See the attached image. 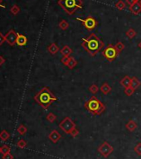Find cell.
<instances>
[{
  "mask_svg": "<svg viewBox=\"0 0 141 159\" xmlns=\"http://www.w3.org/2000/svg\"><path fill=\"white\" fill-rule=\"evenodd\" d=\"M81 45L84 49L92 57L95 56L105 47L103 41L94 33L91 34L88 38L82 39Z\"/></svg>",
  "mask_w": 141,
  "mask_h": 159,
  "instance_id": "6da1fadb",
  "label": "cell"
},
{
  "mask_svg": "<svg viewBox=\"0 0 141 159\" xmlns=\"http://www.w3.org/2000/svg\"><path fill=\"white\" fill-rule=\"evenodd\" d=\"M34 100L43 109H47L48 107L52 102H56L57 98L47 87H44L38 93H36L34 96Z\"/></svg>",
  "mask_w": 141,
  "mask_h": 159,
  "instance_id": "7a4b0ae2",
  "label": "cell"
},
{
  "mask_svg": "<svg viewBox=\"0 0 141 159\" xmlns=\"http://www.w3.org/2000/svg\"><path fill=\"white\" fill-rule=\"evenodd\" d=\"M85 108L94 115H101L105 110V106L103 102L95 96H92L85 102Z\"/></svg>",
  "mask_w": 141,
  "mask_h": 159,
  "instance_id": "3957f363",
  "label": "cell"
},
{
  "mask_svg": "<svg viewBox=\"0 0 141 159\" xmlns=\"http://www.w3.org/2000/svg\"><path fill=\"white\" fill-rule=\"evenodd\" d=\"M58 5L61 6L70 15L73 14L76 9H82V0H59Z\"/></svg>",
  "mask_w": 141,
  "mask_h": 159,
  "instance_id": "277c9868",
  "label": "cell"
},
{
  "mask_svg": "<svg viewBox=\"0 0 141 159\" xmlns=\"http://www.w3.org/2000/svg\"><path fill=\"white\" fill-rule=\"evenodd\" d=\"M102 55L107 61L113 62L114 60L116 59V58L118 57L119 53H118L117 50L115 49V45L108 44L107 47H105V49L102 51Z\"/></svg>",
  "mask_w": 141,
  "mask_h": 159,
  "instance_id": "5b68a950",
  "label": "cell"
},
{
  "mask_svg": "<svg viewBox=\"0 0 141 159\" xmlns=\"http://www.w3.org/2000/svg\"><path fill=\"white\" fill-rule=\"evenodd\" d=\"M59 128L66 134H71V132L75 128V123L69 117H66L59 123Z\"/></svg>",
  "mask_w": 141,
  "mask_h": 159,
  "instance_id": "8992f818",
  "label": "cell"
},
{
  "mask_svg": "<svg viewBox=\"0 0 141 159\" xmlns=\"http://www.w3.org/2000/svg\"><path fill=\"white\" fill-rule=\"evenodd\" d=\"M75 19L79 21V22H81V23H82L85 29H87L88 31L94 30L96 28V26H97V21H96V19L95 18L91 17V16H89V17H87L85 19H80V18H76Z\"/></svg>",
  "mask_w": 141,
  "mask_h": 159,
  "instance_id": "52a82bcc",
  "label": "cell"
},
{
  "mask_svg": "<svg viewBox=\"0 0 141 159\" xmlns=\"http://www.w3.org/2000/svg\"><path fill=\"white\" fill-rule=\"evenodd\" d=\"M98 152L104 157V158H108L114 151L113 147L107 142H104L98 148Z\"/></svg>",
  "mask_w": 141,
  "mask_h": 159,
  "instance_id": "ba28073f",
  "label": "cell"
},
{
  "mask_svg": "<svg viewBox=\"0 0 141 159\" xmlns=\"http://www.w3.org/2000/svg\"><path fill=\"white\" fill-rule=\"evenodd\" d=\"M18 33H16L13 29L9 30L7 34L5 35V39L6 42L11 45V46H14L16 44V42H17V38H18Z\"/></svg>",
  "mask_w": 141,
  "mask_h": 159,
  "instance_id": "9c48e42d",
  "label": "cell"
},
{
  "mask_svg": "<svg viewBox=\"0 0 141 159\" xmlns=\"http://www.w3.org/2000/svg\"><path fill=\"white\" fill-rule=\"evenodd\" d=\"M48 138L51 140L53 143H56L59 140L62 138V135L61 133H59V132L57 130H52L50 134L48 135Z\"/></svg>",
  "mask_w": 141,
  "mask_h": 159,
  "instance_id": "30bf717a",
  "label": "cell"
},
{
  "mask_svg": "<svg viewBox=\"0 0 141 159\" xmlns=\"http://www.w3.org/2000/svg\"><path fill=\"white\" fill-rule=\"evenodd\" d=\"M28 43V39L25 35L23 34H18V38H17V42H16V44H18L20 47H23V46H25Z\"/></svg>",
  "mask_w": 141,
  "mask_h": 159,
  "instance_id": "8fae6325",
  "label": "cell"
},
{
  "mask_svg": "<svg viewBox=\"0 0 141 159\" xmlns=\"http://www.w3.org/2000/svg\"><path fill=\"white\" fill-rule=\"evenodd\" d=\"M130 11L134 15H138L141 13V4L140 3H136L133 4L132 6H130Z\"/></svg>",
  "mask_w": 141,
  "mask_h": 159,
  "instance_id": "7c38bea8",
  "label": "cell"
},
{
  "mask_svg": "<svg viewBox=\"0 0 141 159\" xmlns=\"http://www.w3.org/2000/svg\"><path fill=\"white\" fill-rule=\"evenodd\" d=\"M59 50H60L59 49V47L56 45V43H51V44L47 47V51H48L51 54H52V55L57 53L59 52Z\"/></svg>",
  "mask_w": 141,
  "mask_h": 159,
  "instance_id": "4fadbf2b",
  "label": "cell"
},
{
  "mask_svg": "<svg viewBox=\"0 0 141 159\" xmlns=\"http://www.w3.org/2000/svg\"><path fill=\"white\" fill-rule=\"evenodd\" d=\"M137 123L134 122V121H133V120H130L127 123H126V125H125V128H126V129L129 130L130 132H134V130L137 128Z\"/></svg>",
  "mask_w": 141,
  "mask_h": 159,
  "instance_id": "5bb4252c",
  "label": "cell"
},
{
  "mask_svg": "<svg viewBox=\"0 0 141 159\" xmlns=\"http://www.w3.org/2000/svg\"><path fill=\"white\" fill-rule=\"evenodd\" d=\"M120 85H122L123 87L125 88L127 87L130 86V82H131V78H130L129 76H124L122 79L120 80Z\"/></svg>",
  "mask_w": 141,
  "mask_h": 159,
  "instance_id": "9a60e30c",
  "label": "cell"
},
{
  "mask_svg": "<svg viewBox=\"0 0 141 159\" xmlns=\"http://www.w3.org/2000/svg\"><path fill=\"white\" fill-rule=\"evenodd\" d=\"M141 82L140 80L138 79L136 77H133L131 78V82H130V86H131L134 89H137L140 87Z\"/></svg>",
  "mask_w": 141,
  "mask_h": 159,
  "instance_id": "2e32d148",
  "label": "cell"
},
{
  "mask_svg": "<svg viewBox=\"0 0 141 159\" xmlns=\"http://www.w3.org/2000/svg\"><path fill=\"white\" fill-rule=\"evenodd\" d=\"M72 53V50L69 47V46H64L62 49H61V53L62 56H66V57H70L71 53Z\"/></svg>",
  "mask_w": 141,
  "mask_h": 159,
  "instance_id": "e0dca14e",
  "label": "cell"
},
{
  "mask_svg": "<svg viewBox=\"0 0 141 159\" xmlns=\"http://www.w3.org/2000/svg\"><path fill=\"white\" fill-rule=\"evenodd\" d=\"M101 91L104 94H108L111 92V87L107 82H104L101 87Z\"/></svg>",
  "mask_w": 141,
  "mask_h": 159,
  "instance_id": "ac0fdd59",
  "label": "cell"
},
{
  "mask_svg": "<svg viewBox=\"0 0 141 159\" xmlns=\"http://www.w3.org/2000/svg\"><path fill=\"white\" fill-rule=\"evenodd\" d=\"M76 65H77V61H76L74 58L70 57V59H69L68 63H67V65H66L67 68H68L69 69H73Z\"/></svg>",
  "mask_w": 141,
  "mask_h": 159,
  "instance_id": "d6986e66",
  "label": "cell"
},
{
  "mask_svg": "<svg viewBox=\"0 0 141 159\" xmlns=\"http://www.w3.org/2000/svg\"><path fill=\"white\" fill-rule=\"evenodd\" d=\"M10 134L9 133V132L7 130H3L1 132H0V138L2 141H7V140L9 138Z\"/></svg>",
  "mask_w": 141,
  "mask_h": 159,
  "instance_id": "ffe728a7",
  "label": "cell"
},
{
  "mask_svg": "<svg viewBox=\"0 0 141 159\" xmlns=\"http://www.w3.org/2000/svg\"><path fill=\"white\" fill-rule=\"evenodd\" d=\"M27 132H28V128H27L26 126H24L23 124H20L19 125V128H18V132L20 135L23 136V135H25L27 133Z\"/></svg>",
  "mask_w": 141,
  "mask_h": 159,
  "instance_id": "44dd1931",
  "label": "cell"
},
{
  "mask_svg": "<svg viewBox=\"0 0 141 159\" xmlns=\"http://www.w3.org/2000/svg\"><path fill=\"white\" fill-rule=\"evenodd\" d=\"M125 34H126V36L130 39H134L135 36H136V31L134 29H128L126 31V33H125Z\"/></svg>",
  "mask_w": 141,
  "mask_h": 159,
  "instance_id": "7402d4cb",
  "label": "cell"
},
{
  "mask_svg": "<svg viewBox=\"0 0 141 159\" xmlns=\"http://www.w3.org/2000/svg\"><path fill=\"white\" fill-rule=\"evenodd\" d=\"M115 49L117 50L118 53H120L124 49V44L122 42H117V43L115 45Z\"/></svg>",
  "mask_w": 141,
  "mask_h": 159,
  "instance_id": "603a6c76",
  "label": "cell"
},
{
  "mask_svg": "<svg viewBox=\"0 0 141 159\" xmlns=\"http://www.w3.org/2000/svg\"><path fill=\"white\" fill-rule=\"evenodd\" d=\"M115 8L119 10H124L125 9V7H126V5H125V3L123 2L122 0H119L116 3H115Z\"/></svg>",
  "mask_w": 141,
  "mask_h": 159,
  "instance_id": "cb8c5ba5",
  "label": "cell"
},
{
  "mask_svg": "<svg viewBox=\"0 0 141 159\" xmlns=\"http://www.w3.org/2000/svg\"><path fill=\"white\" fill-rule=\"evenodd\" d=\"M59 28L62 30H66L69 28V23L66 22V20H62L59 23Z\"/></svg>",
  "mask_w": 141,
  "mask_h": 159,
  "instance_id": "d4e9b609",
  "label": "cell"
},
{
  "mask_svg": "<svg viewBox=\"0 0 141 159\" xmlns=\"http://www.w3.org/2000/svg\"><path fill=\"white\" fill-rule=\"evenodd\" d=\"M134 90L135 89H134V88H133L131 86L127 87V88H124V93H125V95H126V96L130 97V96H132V95L134 94Z\"/></svg>",
  "mask_w": 141,
  "mask_h": 159,
  "instance_id": "484cf974",
  "label": "cell"
},
{
  "mask_svg": "<svg viewBox=\"0 0 141 159\" xmlns=\"http://www.w3.org/2000/svg\"><path fill=\"white\" fill-rule=\"evenodd\" d=\"M46 118L48 122H54L56 120V116L54 114V113H52V112H50V113H48L47 115V117H46Z\"/></svg>",
  "mask_w": 141,
  "mask_h": 159,
  "instance_id": "4316f807",
  "label": "cell"
},
{
  "mask_svg": "<svg viewBox=\"0 0 141 159\" xmlns=\"http://www.w3.org/2000/svg\"><path fill=\"white\" fill-rule=\"evenodd\" d=\"M10 12H11L13 15H17V14H19V12H20V8H19L17 4H14V5L11 8Z\"/></svg>",
  "mask_w": 141,
  "mask_h": 159,
  "instance_id": "83f0119b",
  "label": "cell"
},
{
  "mask_svg": "<svg viewBox=\"0 0 141 159\" xmlns=\"http://www.w3.org/2000/svg\"><path fill=\"white\" fill-rule=\"evenodd\" d=\"M10 151H11V148H10L9 146H8V145H3V147H1V153L3 155L9 153V152H10Z\"/></svg>",
  "mask_w": 141,
  "mask_h": 159,
  "instance_id": "f1b7e54d",
  "label": "cell"
},
{
  "mask_svg": "<svg viewBox=\"0 0 141 159\" xmlns=\"http://www.w3.org/2000/svg\"><path fill=\"white\" fill-rule=\"evenodd\" d=\"M89 91H90L92 94H94L95 95V94L97 93V92L99 91V88H98V86H97L96 84H92V85L90 86Z\"/></svg>",
  "mask_w": 141,
  "mask_h": 159,
  "instance_id": "f546056e",
  "label": "cell"
},
{
  "mask_svg": "<svg viewBox=\"0 0 141 159\" xmlns=\"http://www.w3.org/2000/svg\"><path fill=\"white\" fill-rule=\"evenodd\" d=\"M17 146L19 147V148H24L27 146V142L24 139H20L17 142Z\"/></svg>",
  "mask_w": 141,
  "mask_h": 159,
  "instance_id": "4dcf8cb0",
  "label": "cell"
},
{
  "mask_svg": "<svg viewBox=\"0 0 141 159\" xmlns=\"http://www.w3.org/2000/svg\"><path fill=\"white\" fill-rule=\"evenodd\" d=\"M134 150V152H135V153H136L137 155L141 156V142L137 143V144L135 145Z\"/></svg>",
  "mask_w": 141,
  "mask_h": 159,
  "instance_id": "1f68e13d",
  "label": "cell"
},
{
  "mask_svg": "<svg viewBox=\"0 0 141 159\" xmlns=\"http://www.w3.org/2000/svg\"><path fill=\"white\" fill-rule=\"evenodd\" d=\"M70 59V57H66V56H63L62 58V59H61V62L64 64V65H67V63H68V61Z\"/></svg>",
  "mask_w": 141,
  "mask_h": 159,
  "instance_id": "d6a6232c",
  "label": "cell"
},
{
  "mask_svg": "<svg viewBox=\"0 0 141 159\" xmlns=\"http://www.w3.org/2000/svg\"><path fill=\"white\" fill-rule=\"evenodd\" d=\"M71 137H72V138H76V137L79 135V130L75 128V129L73 130V131L71 132Z\"/></svg>",
  "mask_w": 141,
  "mask_h": 159,
  "instance_id": "836d02e7",
  "label": "cell"
},
{
  "mask_svg": "<svg viewBox=\"0 0 141 159\" xmlns=\"http://www.w3.org/2000/svg\"><path fill=\"white\" fill-rule=\"evenodd\" d=\"M13 156L9 152V153H7V154H4V155H3V157H2V159H13Z\"/></svg>",
  "mask_w": 141,
  "mask_h": 159,
  "instance_id": "e575fe53",
  "label": "cell"
},
{
  "mask_svg": "<svg viewBox=\"0 0 141 159\" xmlns=\"http://www.w3.org/2000/svg\"><path fill=\"white\" fill-rule=\"evenodd\" d=\"M140 0H126V3L129 5V6H132L133 4L136 3H139Z\"/></svg>",
  "mask_w": 141,
  "mask_h": 159,
  "instance_id": "d590c367",
  "label": "cell"
},
{
  "mask_svg": "<svg viewBox=\"0 0 141 159\" xmlns=\"http://www.w3.org/2000/svg\"><path fill=\"white\" fill-rule=\"evenodd\" d=\"M6 42V39H5V36L3 35V33L0 32V46L3 44V43Z\"/></svg>",
  "mask_w": 141,
  "mask_h": 159,
  "instance_id": "8d00e7d4",
  "label": "cell"
},
{
  "mask_svg": "<svg viewBox=\"0 0 141 159\" xmlns=\"http://www.w3.org/2000/svg\"><path fill=\"white\" fill-rule=\"evenodd\" d=\"M5 59L2 56V55H0V66H2V65H3L4 63H5Z\"/></svg>",
  "mask_w": 141,
  "mask_h": 159,
  "instance_id": "74e56055",
  "label": "cell"
},
{
  "mask_svg": "<svg viewBox=\"0 0 141 159\" xmlns=\"http://www.w3.org/2000/svg\"><path fill=\"white\" fill-rule=\"evenodd\" d=\"M0 8H2V9H5V5L3 4V0H0Z\"/></svg>",
  "mask_w": 141,
  "mask_h": 159,
  "instance_id": "f35d334b",
  "label": "cell"
},
{
  "mask_svg": "<svg viewBox=\"0 0 141 159\" xmlns=\"http://www.w3.org/2000/svg\"><path fill=\"white\" fill-rule=\"evenodd\" d=\"M138 46H139V48H140V49H141V41H140V43L138 44Z\"/></svg>",
  "mask_w": 141,
  "mask_h": 159,
  "instance_id": "ab89813d",
  "label": "cell"
},
{
  "mask_svg": "<svg viewBox=\"0 0 141 159\" xmlns=\"http://www.w3.org/2000/svg\"><path fill=\"white\" fill-rule=\"evenodd\" d=\"M0 153H1V148H0Z\"/></svg>",
  "mask_w": 141,
  "mask_h": 159,
  "instance_id": "60d3db41",
  "label": "cell"
},
{
  "mask_svg": "<svg viewBox=\"0 0 141 159\" xmlns=\"http://www.w3.org/2000/svg\"><path fill=\"white\" fill-rule=\"evenodd\" d=\"M140 4H141V0H140Z\"/></svg>",
  "mask_w": 141,
  "mask_h": 159,
  "instance_id": "b9f144b4",
  "label": "cell"
}]
</instances>
